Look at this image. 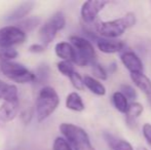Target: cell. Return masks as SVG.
<instances>
[{
	"label": "cell",
	"instance_id": "obj_1",
	"mask_svg": "<svg viewBox=\"0 0 151 150\" xmlns=\"http://www.w3.org/2000/svg\"><path fill=\"white\" fill-rule=\"evenodd\" d=\"M60 104V98L58 93L52 86H44L39 90V94L36 99L35 110L37 120L42 122L50 117L56 111Z\"/></svg>",
	"mask_w": 151,
	"mask_h": 150
},
{
	"label": "cell",
	"instance_id": "obj_2",
	"mask_svg": "<svg viewBox=\"0 0 151 150\" xmlns=\"http://www.w3.org/2000/svg\"><path fill=\"white\" fill-rule=\"evenodd\" d=\"M136 24V16L133 12H127L122 18L117 20L98 22L95 28L98 34L107 38L119 37L127 28H131Z\"/></svg>",
	"mask_w": 151,
	"mask_h": 150
},
{
	"label": "cell",
	"instance_id": "obj_3",
	"mask_svg": "<svg viewBox=\"0 0 151 150\" xmlns=\"http://www.w3.org/2000/svg\"><path fill=\"white\" fill-rule=\"evenodd\" d=\"M60 132L74 150H95L88 133L73 123L60 124Z\"/></svg>",
	"mask_w": 151,
	"mask_h": 150
},
{
	"label": "cell",
	"instance_id": "obj_4",
	"mask_svg": "<svg viewBox=\"0 0 151 150\" xmlns=\"http://www.w3.org/2000/svg\"><path fill=\"white\" fill-rule=\"evenodd\" d=\"M69 40L76 52L75 64L81 67L88 65L91 66L95 64L97 61V55L90 40L80 36H70Z\"/></svg>",
	"mask_w": 151,
	"mask_h": 150
},
{
	"label": "cell",
	"instance_id": "obj_5",
	"mask_svg": "<svg viewBox=\"0 0 151 150\" xmlns=\"http://www.w3.org/2000/svg\"><path fill=\"white\" fill-rule=\"evenodd\" d=\"M66 25L65 16L62 11H57L42 25L39 30V37L42 44L47 46L50 43L54 41L59 31L64 29Z\"/></svg>",
	"mask_w": 151,
	"mask_h": 150
},
{
	"label": "cell",
	"instance_id": "obj_6",
	"mask_svg": "<svg viewBox=\"0 0 151 150\" xmlns=\"http://www.w3.org/2000/svg\"><path fill=\"white\" fill-rule=\"evenodd\" d=\"M2 74L18 83H28L36 80V74L22 64L14 62H3L0 64Z\"/></svg>",
	"mask_w": 151,
	"mask_h": 150
},
{
	"label": "cell",
	"instance_id": "obj_7",
	"mask_svg": "<svg viewBox=\"0 0 151 150\" xmlns=\"http://www.w3.org/2000/svg\"><path fill=\"white\" fill-rule=\"evenodd\" d=\"M26 33L17 26H5L0 28V48H9L17 44L24 43Z\"/></svg>",
	"mask_w": 151,
	"mask_h": 150
},
{
	"label": "cell",
	"instance_id": "obj_8",
	"mask_svg": "<svg viewBox=\"0 0 151 150\" xmlns=\"http://www.w3.org/2000/svg\"><path fill=\"white\" fill-rule=\"evenodd\" d=\"M109 3L108 1L104 0H88V1L83 2L81 6V18L84 23L91 24L96 20L99 12L105 7V5Z\"/></svg>",
	"mask_w": 151,
	"mask_h": 150
},
{
	"label": "cell",
	"instance_id": "obj_9",
	"mask_svg": "<svg viewBox=\"0 0 151 150\" xmlns=\"http://www.w3.org/2000/svg\"><path fill=\"white\" fill-rule=\"evenodd\" d=\"M120 60L123 66L131 72V74L143 73V64L140 58L134 52L127 50L120 56Z\"/></svg>",
	"mask_w": 151,
	"mask_h": 150
},
{
	"label": "cell",
	"instance_id": "obj_10",
	"mask_svg": "<svg viewBox=\"0 0 151 150\" xmlns=\"http://www.w3.org/2000/svg\"><path fill=\"white\" fill-rule=\"evenodd\" d=\"M20 110V103L19 100L4 102L0 106V126L14 119Z\"/></svg>",
	"mask_w": 151,
	"mask_h": 150
},
{
	"label": "cell",
	"instance_id": "obj_11",
	"mask_svg": "<svg viewBox=\"0 0 151 150\" xmlns=\"http://www.w3.org/2000/svg\"><path fill=\"white\" fill-rule=\"evenodd\" d=\"M56 55L63 61L75 63L76 62V52L71 43L69 42H59L55 47Z\"/></svg>",
	"mask_w": 151,
	"mask_h": 150
},
{
	"label": "cell",
	"instance_id": "obj_12",
	"mask_svg": "<svg viewBox=\"0 0 151 150\" xmlns=\"http://www.w3.org/2000/svg\"><path fill=\"white\" fill-rule=\"evenodd\" d=\"M98 48L104 54H115L124 50L125 43L122 41L109 39H99L97 41Z\"/></svg>",
	"mask_w": 151,
	"mask_h": 150
},
{
	"label": "cell",
	"instance_id": "obj_13",
	"mask_svg": "<svg viewBox=\"0 0 151 150\" xmlns=\"http://www.w3.org/2000/svg\"><path fill=\"white\" fill-rule=\"evenodd\" d=\"M131 78L134 83L144 93L147 98V101L151 106V80L144 73H137V74H131Z\"/></svg>",
	"mask_w": 151,
	"mask_h": 150
},
{
	"label": "cell",
	"instance_id": "obj_14",
	"mask_svg": "<svg viewBox=\"0 0 151 150\" xmlns=\"http://www.w3.org/2000/svg\"><path fill=\"white\" fill-rule=\"evenodd\" d=\"M35 2L33 1H26L21 3L20 5H18L7 17L6 20L7 21H20L22 19H24L26 16H28L29 14L32 11Z\"/></svg>",
	"mask_w": 151,
	"mask_h": 150
},
{
	"label": "cell",
	"instance_id": "obj_15",
	"mask_svg": "<svg viewBox=\"0 0 151 150\" xmlns=\"http://www.w3.org/2000/svg\"><path fill=\"white\" fill-rule=\"evenodd\" d=\"M0 100L4 102L19 100L18 88L14 84H9L0 79Z\"/></svg>",
	"mask_w": 151,
	"mask_h": 150
},
{
	"label": "cell",
	"instance_id": "obj_16",
	"mask_svg": "<svg viewBox=\"0 0 151 150\" xmlns=\"http://www.w3.org/2000/svg\"><path fill=\"white\" fill-rule=\"evenodd\" d=\"M104 139L112 150H134L133 146L127 141L119 139L110 133H104Z\"/></svg>",
	"mask_w": 151,
	"mask_h": 150
},
{
	"label": "cell",
	"instance_id": "obj_17",
	"mask_svg": "<svg viewBox=\"0 0 151 150\" xmlns=\"http://www.w3.org/2000/svg\"><path fill=\"white\" fill-rule=\"evenodd\" d=\"M143 110H144V108H143V106H142V104H140V103H138V102L132 103L129 106L127 112L125 113V122H127V124L131 128H134L137 126L136 119L141 115Z\"/></svg>",
	"mask_w": 151,
	"mask_h": 150
},
{
	"label": "cell",
	"instance_id": "obj_18",
	"mask_svg": "<svg viewBox=\"0 0 151 150\" xmlns=\"http://www.w3.org/2000/svg\"><path fill=\"white\" fill-rule=\"evenodd\" d=\"M66 107L72 111L81 112L84 110V103L77 93H70L66 99Z\"/></svg>",
	"mask_w": 151,
	"mask_h": 150
},
{
	"label": "cell",
	"instance_id": "obj_19",
	"mask_svg": "<svg viewBox=\"0 0 151 150\" xmlns=\"http://www.w3.org/2000/svg\"><path fill=\"white\" fill-rule=\"evenodd\" d=\"M83 82L84 86L88 88L93 94L97 95V96H104L106 94L105 86L96 78L91 77V76H84Z\"/></svg>",
	"mask_w": 151,
	"mask_h": 150
},
{
	"label": "cell",
	"instance_id": "obj_20",
	"mask_svg": "<svg viewBox=\"0 0 151 150\" xmlns=\"http://www.w3.org/2000/svg\"><path fill=\"white\" fill-rule=\"evenodd\" d=\"M112 102H113L114 107L116 110H118L121 113H127L129 109V103H127V98L121 92H115L112 96Z\"/></svg>",
	"mask_w": 151,
	"mask_h": 150
},
{
	"label": "cell",
	"instance_id": "obj_21",
	"mask_svg": "<svg viewBox=\"0 0 151 150\" xmlns=\"http://www.w3.org/2000/svg\"><path fill=\"white\" fill-rule=\"evenodd\" d=\"M40 24V19L37 17H32V18L26 19V20H23L21 22L18 23V25H16L17 27L23 30L25 33L29 32V31H33L36 27H38V25Z\"/></svg>",
	"mask_w": 151,
	"mask_h": 150
},
{
	"label": "cell",
	"instance_id": "obj_22",
	"mask_svg": "<svg viewBox=\"0 0 151 150\" xmlns=\"http://www.w3.org/2000/svg\"><path fill=\"white\" fill-rule=\"evenodd\" d=\"M19 57V52L12 47L9 48H0V61L3 62H12V60Z\"/></svg>",
	"mask_w": 151,
	"mask_h": 150
},
{
	"label": "cell",
	"instance_id": "obj_23",
	"mask_svg": "<svg viewBox=\"0 0 151 150\" xmlns=\"http://www.w3.org/2000/svg\"><path fill=\"white\" fill-rule=\"evenodd\" d=\"M58 67V70L60 71L63 75L67 76L68 78L70 77L74 72H75V69H74L73 65L71 62H67V61H62V62L58 63L57 65Z\"/></svg>",
	"mask_w": 151,
	"mask_h": 150
},
{
	"label": "cell",
	"instance_id": "obj_24",
	"mask_svg": "<svg viewBox=\"0 0 151 150\" xmlns=\"http://www.w3.org/2000/svg\"><path fill=\"white\" fill-rule=\"evenodd\" d=\"M54 150H73L68 141L66 139L62 138V137H58L55 139L54 145H52Z\"/></svg>",
	"mask_w": 151,
	"mask_h": 150
},
{
	"label": "cell",
	"instance_id": "obj_25",
	"mask_svg": "<svg viewBox=\"0 0 151 150\" xmlns=\"http://www.w3.org/2000/svg\"><path fill=\"white\" fill-rule=\"evenodd\" d=\"M70 81H71L72 85L76 88V90H82L84 88V82H83V78L80 76L79 73L75 72L73 73L71 76L69 77Z\"/></svg>",
	"mask_w": 151,
	"mask_h": 150
},
{
	"label": "cell",
	"instance_id": "obj_26",
	"mask_svg": "<svg viewBox=\"0 0 151 150\" xmlns=\"http://www.w3.org/2000/svg\"><path fill=\"white\" fill-rule=\"evenodd\" d=\"M91 69H93V74L96 76L97 78L102 80L107 79V71L103 68L100 64H98L97 62L95 64L91 65Z\"/></svg>",
	"mask_w": 151,
	"mask_h": 150
},
{
	"label": "cell",
	"instance_id": "obj_27",
	"mask_svg": "<svg viewBox=\"0 0 151 150\" xmlns=\"http://www.w3.org/2000/svg\"><path fill=\"white\" fill-rule=\"evenodd\" d=\"M120 88H121V93L127 97V100H136L137 99L138 97L137 92H136L133 86L129 85V84H122L120 86Z\"/></svg>",
	"mask_w": 151,
	"mask_h": 150
},
{
	"label": "cell",
	"instance_id": "obj_28",
	"mask_svg": "<svg viewBox=\"0 0 151 150\" xmlns=\"http://www.w3.org/2000/svg\"><path fill=\"white\" fill-rule=\"evenodd\" d=\"M143 136L146 139L147 143L151 146V124L145 123L143 126Z\"/></svg>",
	"mask_w": 151,
	"mask_h": 150
},
{
	"label": "cell",
	"instance_id": "obj_29",
	"mask_svg": "<svg viewBox=\"0 0 151 150\" xmlns=\"http://www.w3.org/2000/svg\"><path fill=\"white\" fill-rule=\"evenodd\" d=\"M29 50L31 52H35V54H39L45 50V46L43 44H39V43H34L29 47Z\"/></svg>",
	"mask_w": 151,
	"mask_h": 150
},
{
	"label": "cell",
	"instance_id": "obj_30",
	"mask_svg": "<svg viewBox=\"0 0 151 150\" xmlns=\"http://www.w3.org/2000/svg\"><path fill=\"white\" fill-rule=\"evenodd\" d=\"M137 150H147L145 148V147H139V148H138Z\"/></svg>",
	"mask_w": 151,
	"mask_h": 150
}]
</instances>
